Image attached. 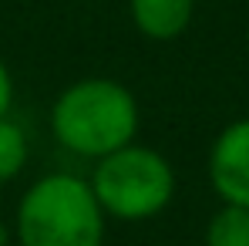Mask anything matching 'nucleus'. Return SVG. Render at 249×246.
I'll return each mask as SVG.
<instances>
[{
  "label": "nucleus",
  "instance_id": "6e6552de",
  "mask_svg": "<svg viewBox=\"0 0 249 246\" xmlns=\"http://www.w3.org/2000/svg\"><path fill=\"white\" fill-rule=\"evenodd\" d=\"M10 101H14V81H10V71H7V64L0 61V118L7 115Z\"/></svg>",
  "mask_w": 249,
  "mask_h": 246
},
{
  "label": "nucleus",
  "instance_id": "20e7f679",
  "mask_svg": "<svg viewBox=\"0 0 249 246\" xmlns=\"http://www.w3.org/2000/svg\"><path fill=\"white\" fill-rule=\"evenodd\" d=\"M209 179L226 206L249 209V118L219 132L209 152Z\"/></svg>",
  "mask_w": 249,
  "mask_h": 246
},
{
  "label": "nucleus",
  "instance_id": "f257e3e1",
  "mask_svg": "<svg viewBox=\"0 0 249 246\" xmlns=\"http://www.w3.org/2000/svg\"><path fill=\"white\" fill-rule=\"evenodd\" d=\"M51 125L64 149L101 159L131 145V135L138 132V101L124 84L88 78L57 98Z\"/></svg>",
  "mask_w": 249,
  "mask_h": 246
},
{
  "label": "nucleus",
  "instance_id": "1a4fd4ad",
  "mask_svg": "<svg viewBox=\"0 0 249 246\" xmlns=\"http://www.w3.org/2000/svg\"><path fill=\"white\" fill-rule=\"evenodd\" d=\"M0 246H7V226L0 223Z\"/></svg>",
  "mask_w": 249,
  "mask_h": 246
},
{
  "label": "nucleus",
  "instance_id": "7ed1b4c3",
  "mask_svg": "<svg viewBox=\"0 0 249 246\" xmlns=\"http://www.w3.org/2000/svg\"><path fill=\"white\" fill-rule=\"evenodd\" d=\"M91 192L101 212H111L115 219H148L172 203L175 172L155 149L124 145L111 155H101Z\"/></svg>",
  "mask_w": 249,
  "mask_h": 246
},
{
  "label": "nucleus",
  "instance_id": "423d86ee",
  "mask_svg": "<svg viewBox=\"0 0 249 246\" xmlns=\"http://www.w3.org/2000/svg\"><path fill=\"white\" fill-rule=\"evenodd\" d=\"M206 246H249V209L222 206L206 226Z\"/></svg>",
  "mask_w": 249,
  "mask_h": 246
},
{
  "label": "nucleus",
  "instance_id": "0eeeda50",
  "mask_svg": "<svg viewBox=\"0 0 249 246\" xmlns=\"http://www.w3.org/2000/svg\"><path fill=\"white\" fill-rule=\"evenodd\" d=\"M27 162V135L7 115L0 118V182H10Z\"/></svg>",
  "mask_w": 249,
  "mask_h": 246
},
{
  "label": "nucleus",
  "instance_id": "f03ea898",
  "mask_svg": "<svg viewBox=\"0 0 249 246\" xmlns=\"http://www.w3.org/2000/svg\"><path fill=\"white\" fill-rule=\"evenodd\" d=\"M105 212L91 186L57 172L44 175L27 189L17 209V240L20 246H101Z\"/></svg>",
  "mask_w": 249,
  "mask_h": 246
},
{
  "label": "nucleus",
  "instance_id": "39448f33",
  "mask_svg": "<svg viewBox=\"0 0 249 246\" xmlns=\"http://www.w3.org/2000/svg\"><path fill=\"white\" fill-rule=\"evenodd\" d=\"M192 10H196V0H131V20L152 41L178 38L189 27Z\"/></svg>",
  "mask_w": 249,
  "mask_h": 246
}]
</instances>
